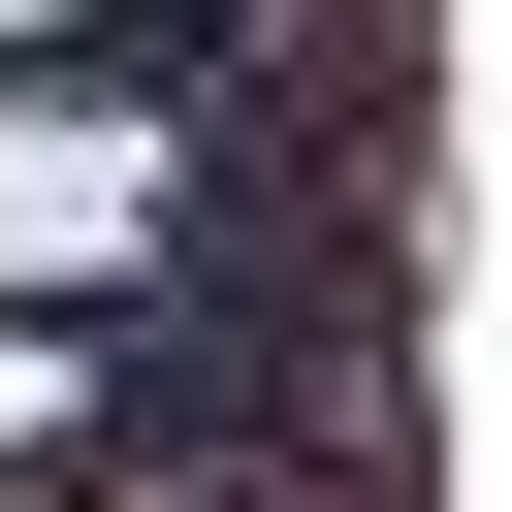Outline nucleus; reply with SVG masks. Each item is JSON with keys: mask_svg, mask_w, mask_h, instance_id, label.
<instances>
[{"mask_svg": "<svg viewBox=\"0 0 512 512\" xmlns=\"http://www.w3.org/2000/svg\"><path fill=\"white\" fill-rule=\"evenodd\" d=\"M64 448H96V352H64V320H0V512H32Z\"/></svg>", "mask_w": 512, "mask_h": 512, "instance_id": "nucleus-1", "label": "nucleus"}]
</instances>
